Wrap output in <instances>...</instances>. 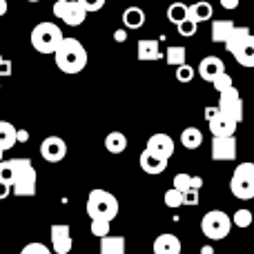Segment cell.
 I'll return each mask as SVG.
<instances>
[{
    "label": "cell",
    "instance_id": "6da1fadb",
    "mask_svg": "<svg viewBox=\"0 0 254 254\" xmlns=\"http://www.w3.org/2000/svg\"><path fill=\"white\" fill-rule=\"evenodd\" d=\"M54 58H56V67L63 74H80L87 67V49L83 43L76 38H65L63 36L61 45L54 49Z\"/></svg>",
    "mask_w": 254,
    "mask_h": 254
},
{
    "label": "cell",
    "instance_id": "7a4b0ae2",
    "mask_svg": "<svg viewBox=\"0 0 254 254\" xmlns=\"http://www.w3.org/2000/svg\"><path fill=\"white\" fill-rule=\"evenodd\" d=\"M85 210H87V216H89V219L114 221L116 216H119L121 205H119V198H116L112 192L96 188V190H92V192H89Z\"/></svg>",
    "mask_w": 254,
    "mask_h": 254
},
{
    "label": "cell",
    "instance_id": "3957f363",
    "mask_svg": "<svg viewBox=\"0 0 254 254\" xmlns=\"http://www.w3.org/2000/svg\"><path fill=\"white\" fill-rule=\"evenodd\" d=\"M11 163H13L11 194H16V196H34L36 185H38V174L34 170V163L29 158H11Z\"/></svg>",
    "mask_w": 254,
    "mask_h": 254
},
{
    "label": "cell",
    "instance_id": "277c9868",
    "mask_svg": "<svg viewBox=\"0 0 254 254\" xmlns=\"http://www.w3.org/2000/svg\"><path fill=\"white\" fill-rule=\"evenodd\" d=\"M31 47L38 54H54V49L61 45L63 40V29L54 22H38V25L31 29Z\"/></svg>",
    "mask_w": 254,
    "mask_h": 254
},
{
    "label": "cell",
    "instance_id": "5b68a950",
    "mask_svg": "<svg viewBox=\"0 0 254 254\" xmlns=\"http://www.w3.org/2000/svg\"><path fill=\"white\" fill-rule=\"evenodd\" d=\"M230 192L241 201L254 198V163H241L230 181Z\"/></svg>",
    "mask_w": 254,
    "mask_h": 254
},
{
    "label": "cell",
    "instance_id": "8992f818",
    "mask_svg": "<svg viewBox=\"0 0 254 254\" xmlns=\"http://www.w3.org/2000/svg\"><path fill=\"white\" fill-rule=\"evenodd\" d=\"M201 230L210 241H221L232 230V219L223 210H210L201 221Z\"/></svg>",
    "mask_w": 254,
    "mask_h": 254
},
{
    "label": "cell",
    "instance_id": "52a82bcc",
    "mask_svg": "<svg viewBox=\"0 0 254 254\" xmlns=\"http://www.w3.org/2000/svg\"><path fill=\"white\" fill-rule=\"evenodd\" d=\"M52 11H54V16L61 18V20L69 27L83 25L85 18H87V11L80 7L78 0H56L54 7H52Z\"/></svg>",
    "mask_w": 254,
    "mask_h": 254
},
{
    "label": "cell",
    "instance_id": "ba28073f",
    "mask_svg": "<svg viewBox=\"0 0 254 254\" xmlns=\"http://www.w3.org/2000/svg\"><path fill=\"white\" fill-rule=\"evenodd\" d=\"M219 112L223 116H228V119H232L234 123H241L243 121V101L241 96H239V89L234 87H228L225 92H221V98H219Z\"/></svg>",
    "mask_w": 254,
    "mask_h": 254
},
{
    "label": "cell",
    "instance_id": "9c48e42d",
    "mask_svg": "<svg viewBox=\"0 0 254 254\" xmlns=\"http://www.w3.org/2000/svg\"><path fill=\"white\" fill-rule=\"evenodd\" d=\"M49 241H52V252L69 254L71 248H74L69 225L67 223H54L52 228H49Z\"/></svg>",
    "mask_w": 254,
    "mask_h": 254
},
{
    "label": "cell",
    "instance_id": "30bf717a",
    "mask_svg": "<svg viewBox=\"0 0 254 254\" xmlns=\"http://www.w3.org/2000/svg\"><path fill=\"white\" fill-rule=\"evenodd\" d=\"M40 156L47 163H61L67 156V143L61 136H47L40 143Z\"/></svg>",
    "mask_w": 254,
    "mask_h": 254
},
{
    "label": "cell",
    "instance_id": "8fae6325",
    "mask_svg": "<svg viewBox=\"0 0 254 254\" xmlns=\"http://www.w3.org/2000/svg\"><path fill=\"white\" fill-rule=\"evenodd\" d=\"M212 158L214 161H234L237 158V138H234V134L212 138Z\"/></svg>",
    "mask_w": 254,
    "mask_h": 254
},
{
    "label": "cell",
    "instance_id": "7c38bea8",
    "mask_svg": "<svg viewBox=\"0 0 254 254\" xmlns=\"http://www.w3.org/2000/svg\"><path fill=\"white\" fill-rule=\"evenodd\" d=\"M145 149H149L152 154L170 161L172 154H174V140H172V136H167V134H154V136H149L147 147Z\"/></svg>",
    "mask_w": 254,
    "mask_h": 254
},
{
    "label": "cell",
    "instance_id": "4fadbf2b",
    "mask_svg": "<svg viewBox=\"0 0 254 254\" xmlns=\"http://www.w3.org/2000/svg\"><path fill=\"white\" fill-rule=\"evenodd\" d=\"M138 165L145 174L156 176V174H163V172L167 170V158H161V156H156V154H152L149 149H145V152H140V156H138Z\"/></svg>",
    "mask_w": 254,
    "mask_h": 254
},
{
    "label": "cell",
    "instance_id": "5bb4252c",
    "mask_svg": "<svg viewBox=\"0 0 254 254\" xmlns=\"http://www.w3.org/2000/svg\"><path fill=\"white\" fill-rule=\"evenodd\" d=\"M152 250H154V254H181L183 246H181V239L176 237V234L165 232L154 239Z\"/></svg>",
    "mask_w": 254,
    "mask_h": 254
},
{
    "label": "cell",
    "instance_id": "9a60e30c",
    "mask_svg": "<svg viewBox=\"0 0 254 254\" xmlns=\"http://www.w3.org/2000/svg\"><path fill=\"white\" fill-rule=\"evenodd\" d=\"M136 56H138L140 63L161 61L163 54H161V45H158V40H154V38L138 40V45H136Z\"/></svg>",
    "mask_w": 254,
    "mask_h": 254
},
{
    "label": "cell",
    "instance_id": "2e32d148",
    "mask_svg": "<svg viewBox=\"0 0 254 254\" xmlns=\"http://www.w3.org/2000/svg\"><path fill=\"white\" fill-rule=\"evenodd\" d=\"M207 127H210L212 136H232L237 131V123L228 116H223L221 112H216L212 119H207Z\"/></svg>",
    "mask_w": 254,
    "mask_h": 254
},
{
    "label": "cell",
    "instance_id": "e0dca14e",
    "mask_svg": "<svg viewBox=\"0 0 254 254\" xmlns=\"http://www.w3.org/2000/svg\"><path fill=\"white\" fill-rule=\"evenodd\" d=\"M198 74H201L203 80H207V83H212V78H214L216 74H221V71H225V63L221 61L219 56H205L201 63H198Z\"/></svg>",
    "mask_w": 254,
    "mask_h": 254
},
{
    "label": "cell",
    "instance_id": "ac0fdd59",
    "mask_svg": "<svg viewBox=\"0 0 254 254\" xmlns=\"http://www.w3.org/2000/svg\"><path fill=\"white\" fill-rule=\"evenodd\" d=\"M98 254H125V237H121V234L101 237V252Z\"/></svg>",
    "mask_w": 254,
    "mask_h": 254
},
{
    "label": "cell",
    "instance_id": "d6986e66",
    "mask_svg": "<svg viewBox=\"0 0 254 254\" xmlns=\"http://www.w3.org/2000/svg\"><path fill=\"white\" fill-rule=\"evenodd\" d=\"M232 56L237 58V63L241 67H254V36L252 38H248L241 47L234 49Z\"/></svg>",
    "mask_w": 254,
    "mask_h": 254
},
{
    "label": "cell",
    "instance_id": "ffe728a7",
    "mask_svg": "<svg viewBox=\"0 0 254 254\" xmlns=\"http://www.w3.org/2000/svg\"><path fill=\"white\" fill-rule=\"evenodd\" d=\"M248 38H252L250 29H248V27H237V25H234V27H232V31H230V36L225 38V43H223V45H225V49H228V52L232 54L234 49L241 47V45L246 43Z\"/></svg>",
    "mask_w": 254,
    "mask_h": 254
},
{
    "label": "cell",
    "instance_id": "44dd1931",
    "mask_svg": "<svg viewBox=\"0 0 254 254\" xmlns=\"http://www.w3.org/2000/svg\"><path fill=\"white\" fill-rule=\"evenodd\" d=\"M214 9H212L210 2L201 0V2H194V4H188V18H192L194 22H205L212 18Z\"/></svg>",
    "mask_w": 254,
    "mask_h": 254
},
{
    "label": "cell",
    "instance_id": "7402d4cb",
    "mask_svg": "<svg viewBox=\"0 0 254 254\" xmlns=\"http://www.w3.org/2000/svg\"><path fill=\"white\" fill-rule=\"evenodd\" d=\"M125 29H140L145 25V11L140 7H127L123 11Z\"/></svg>",
    "mask_w": 254,
    "mask_h": 254
},
{
    "label": "cell",
    "instance_id": "603a6c76",
    "mask_svg": "<svg viewBox=\"0 0 254 254\" xmlns=\"http://www.w3.org/2000/svg\"><path fill=\"white\" fill-rule=\"evenodd\" d=\"M16 145V127L9 121H0V149L9 152Z\"/></svg>",
    "mask_w": 254,
    "mask_h": 254
},
{
    "label": "cell",
    "instance_id": "cb8c5ba5",
    "mask_svg": "<svg viewBox=\"0 0 254 254\" xmlns=\"http://www.w3.org/2000/svg\"><path fill=\"white\" fill-rule=\"evenodd\" d=\"M181 143H183V147L188 149H198L203 145V134L198 127H185L183 131H181Z\"/></svg>",
    "mask_w": 254,
    "mask_h": 254
},
{
    "label": "cell",
    "instance_id": "d4e9b609",
    "mask_svg": "<svg viewBox=\"0 0 254 254\" xmlns=\"http://www.w3.org/2000/svg\"><path fill=\"white\" fill-rule=\"evenodd\" d=\"M127 147V138L123 131H110L105 136V149L110 154H123Z\"/></svg>",
    "mask_w": 254,
    "mask_h": 254
},
{
    "label": "cell",
    "instance_id": "484cf974",
    "mask_svg": "<svg viewBox=\"0 0 254 254\" xmlns=\"http://www.w3.org/2000/svg\"><path fill=\"white\" fill-rule=\"evenodd\" d=\"M232 27H234L232 20H214L212 22V43H225Z\"/></svg>",
    "mask_w": 254,
    "mask_h": 254
},
{
    "label": "cell",
    "instance_id": "4316f807",
    "mask_svg": "<svg viewBox=\"0 0 254 254\" xmlns=\"http://www.w3.org/2000/svg\"><path fill=\"white\" fill-rule=\"evenodd\" d=\"M185 58H188V52H185V47H181V45H172V47L165 49V63L172 67L176 65H183Z\"/></svg>",
    "mask_w": 254,
    "mask_h": 254
},
{
    "label": "cell",
    "instance_id": "83f0119b",
    "mask_svg": "<svg viewBox=\"0 0 254 254\" xmlns=\"http://www.w3.org/2000/svg\"><path fill=\"white\" fill-rule=\"evenodd\" d=\"M185 18H188V4L185 2H172L170 7H167V20H170L172 25H179Z\"/></svg>",
    "mask_w": 254,
    "mask_h": 254
},
{
    "label": "cell",
    "instance_id": "f1b7e54d",
    "mask_svg": "<svg viewBox=\"0 0 254 254\" xmlns=\"http://www.w3.org/2000/svg\"><path fill=\"white\" fill-rule=\"evenodd\" d=\"M232 219V225H237V228H250L252 223V212L246 210V207H241V210L234 212V216H230Z\"/></svg>",
    "mask_w": 254,
    "mask_h": 254
},
{
    "label": "cell",
    "instance_id": "f546056e",
    "mask_svg": "<svg viewBox=\"0 0 254 254\" xmlns=\"http://www.w3.org/2000/svg\"><path fill=\"white\" fill-rule=\"evenodd\" d=\"M165 205L172 207V210H176V207H183V192L176 188H170L165 192Z\"/></svg>",
    "mask_w": 254,
    "mask_h": 254
},
{
    "label": "cell",
    "instance_id": "4dcf8cb0",
    "mask_svg": "<svg viewBox=\"0 0 254 254\" xmlns=\"http://www.w3.org/2000/svg\"><path fill=\"white\" fill-rule=\"evenodd\" d=\"M232 76H230L228 74V71H221V74H216L214 76V78H212V87H214L216 89V92H225V89H228V87H232Z\"/></svg>",
    "mask_w": 254,
    "mask_h": 254
},
{
    "label": "cell",
    "instance_id": "1f68e13d",
    "mask_svg": "<svg viewBox=\"0 0 254 254\" xmlns=\"http://www.w3.org/2000/svg\"><path fill=\"white\" fill-rule=\"evenodd\" d=\"M198 29V22H194L192 18H185V20H181L179 25H176V31H179L183 38H192L194 34H196Z\"/></svg>",
    "mask_w": 254,
    "mask_h": 254
},
{
    "label": "cell",
    "instance_id": "d6a6232c",
    "mask_svg": "<svg viewBox=\"0 0 254 254\" xmlns=\"http://www.w3.org/2000/svg\"><path fill=\"white\" fill-rule=\"evenodd\" d=\"M92 221V234L94 237H105V234H110L112 230V221H105V219H89Z\"/></svg>",
    "mask_w": 254,
    "mask_h": 254
},
{
    "label": "cell",
    "instance_id": "836d02e7",
    "mask_svg": "<svg viewBox=\"0 0 254 254\" xmlns=\"http://www.w3.org/2000/svg\"><path fill=\"white\" fill-rule=\"evenodd\" d=\"M11 181H13V163H11V158H7V161H0V183H7V185H11Z\"/></svg>",
    "mask_w": 254,
    "mask_h": 254
},
{
    "label": "cell",
    "instance_id": "e575fe53",
    "mask_svg": "<svg viewBox=\"0 0 254 254\" xmlns=\"http://www.w3.org/2000/svg\"><path fill=\"white\" fill-rule=\"evenodd\" d=\"M194 67H190L188 63H183V65H176V80L179 83H192V78H194Z\"/></svg>",
    "mask_w": 254,
    "mask_h": 254
},
{
    "label": "cell",
    "instance_id": "d590c367",
    "mask_svg": "<svg viewBox=\"0 0 254 254\" xmlns=\"http://www.w3.org/2000/svg\"><path fill=\"white\" fill-rule=\"evenodd\" d=\"M20 254H54V252L49 250L45 243H36L34 241V243H27V246L20 250Z\"/></svg>",
    "mask_w": 254,
    "mask_h": 254
},
{
    "label": "cell",
    "instance_id": "8d00e7d4",
    "mask_svg": "<svg viewBox=\"0 0 254 254\" xmlns=\"http://www.w3.org/2000/svg\"><path fill=\"white\" fill-rule=\"evenodd\" d=\"M190 179H192V174H185V172H181V174L174 176V181H172V188L181 190V192H185V190L190 188Z\"/></svg>",
    "mask_w": 254,
    "mask_h": 254
},
{
    "label": "cell",
    "instance_id": "74e56055",
    "mask_svg": "<svg viewBox=\"0 0 254 254\" xmlns=\"http://www.w3.org/2000/svg\"><path fill=\"white\" fill-rule=\"evenodd\" d=\"M80 7L85 9L87 13H94V11H101L105 7V0H78Z\"/></svg>",
    "mask_w": 254,
    "mask_h": 254
},
{
    "label": "cell",
    "instance_id": "f35d334b",
    "mask_svg": "<svg viewBox=\"0 0 254 254\" xmlns=\"http://www.w3.org/2000/svg\"><path fill=\"white\" fill-rule=\"evenodd\" d=\"M198 203V190H185L183 192V205H196Z\"/></svg>",
    "mask_w": 254,
    "mask_h": 254
},
{
    "label": "cell",
    "instance_id": "ab89813d",
    "mask_svg": "<svg viewBox=\"0 0 254 254\" xmlns=\"http://www.w3.org/2000/svg\"><path fill=\"white\" fill-rule=\"evenodd\" d=\"M11 74H13V65H11V61L2 58V61H0V80L7 78V76H11Z\"/></svg>",
    "mask_w": 254,
    "mask_h": 254
},
{
    "label": "cell",
    "instance_id": "60d3db41",
    "mask_svg": "<svg viewBox=\"0 0 254 254\" xmlns=\"http://www.w3.org/2000/svg\"><path fill=\"white\" fill-rule=\"evenodd\" d=\"M29 140V131L27 129H16V143H27Z\"/></svg>",
    "mask_w": 254,
    "mask_h": 254
},
{
    "label": "cell",
    "instance_id": "b9f144b4",
    "mask_svg": "<svg viewBox=\"0 0 254 254\" xmlns=\"http://www.w3.org/2000/svg\"><path fill=\"white\" fill-rule=\"evenodd\" d=\"M203 188V179L201 176H192L190 179V190H201Z\"/></svg>",
    "mask_w": 254,
    "mask_h": 254
},
{
    "label": "cell",
    "instance_id": "7bdbcfd3",
    "mask_svg": "<svg viewBox=\"0 0 254 254\" xmlns=\"http://www.w3.org/2000/svg\"><path fill=\"white\" fill-rule=\"evenodd\" d=\"M11 194V185H7V183H0V201H4V198Z\"/></svg>",
    "mask_w": 254,
    "mask_h": 254
},
{
    "label": "cell",
    "instance_id": "ee69618b",
    "mask_svg": "<svg viewBox=\"0 0 254 254\" xmlns=\"http://www.w3.org/2000/svg\"><path fill=\"white\" fill-rule=\"evenodd\" d=\"M219 2H221V7L223 9H237L241 0H219Z\"/></svg>",
    "mask_w": 254,
    "mask_h": 254
},
{
    "label": "cell",
    "instance_id": "f6af8a7d",
    "mask_svg": "<svg viewBox=\"0 0 254 254\" xmlns=\"http://www.w3.org/2000/svg\"><path fill=\"white\" fill-rule=\"evenodd\" d=\"M125 38H127V29H116V34H114L116 43H125Z\"/></svg>",
    "mask_w": 254,
    "mask_h": 254
},
{
    "label": "cell",
    "instance_id": "bcb514c9",
    "mask_svg": "<svg viewBox=\"0 0 254 254\" xmlns=\"http://www.w3.org/2000/svg\"><path fill=\"white\" fill-rule=\"evenodd\" d=\"M216 112H219V107H207V110H205V121H207V119H212V116H214Z\"/></svg>",
    "mask_w": 254,
    "mask_h": 254
},
{
    "label": "cell",
    "instance_id": "7dc6e473",
    "mask_svg": "<svg viewBox=\"0 0 254 254\" xmlns=\"http://www.w3.org/2000/svg\"><path fill=\"white\" fill-rule=\"evenodd\" d=\"M9 11V4H7V0H0V16H4V13Z\"/></svg>",
    "mask_w": 254,
    "mask_h": 254
},
{
    "label": "cell",
    "instance_id": "c3c4849f",
    "mask_svg": "<svg viewBox=\"0 0 254 254\" xmlns=\"http://www.w3.org/2000/svg\"><path fill=\"white\" fill-rule=\"evenodd\" d=\"M201 254H214V248H212V246H203L201 248Z\"/></svg>",
    "mask_w": 254,
    "mask_h": 254
},
{
    "label": "cell",
    "instance_id": "681fc988",
    "mask_svg": "<svg viewBox=\"0 0 254 254\" xmlns=\"http://www.w3.org/2000/svg\"><path fill=\"white\" fill-rule=\"evenodd\" d=\"M2 158H4V152H2V149H0V161H2Z\"/></svg>",
    "mask_w": 254,
    "mask_h": 254
},
{
    "label": "cell",
    "instance_id": "f907efd6",
    "mask_svg": "<svg viewBox=\"0 0 254 254\" xmlns=\"http://www.w3.org/2000/svg\"><path fill=\"white\" fill-rule=\"evenodd\" d=\"M27 2H40V0H27Z\"/></svg>",
    "mask_w": 254,
    "mask_h": 254
},
{
    "label": "cell",
    "instance_id": "816d5d0a",
    "mask_svg": "<svg viewBox=\"0 0 254 254\" xmlns=\"http://www.w3.org/2000/svg\"><path fill=\"white\" fill-rule=\"evenodd\" d=\"M0 61H2V56H0Z\"/></svg>",
    "mask_w": 254,
    "mask_h": 254
}]
</instances>
